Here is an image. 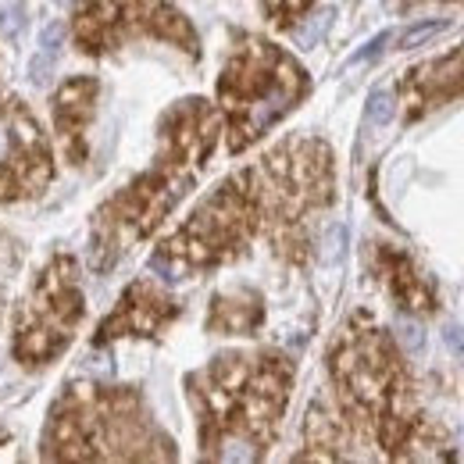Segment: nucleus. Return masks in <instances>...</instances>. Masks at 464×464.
Masks as SVG:
<instances>
[{"label": "nucleus", "mask_w": 464, "mask_h": 464, "mask_svg": "<svg viewBox=\"0 0 464 464\" xmlns=\"http://www.w3.org/2000/svg\"><path fill=\"white\" fill-rule=\"evenodd\" d=\"M218 132L222 111L200 97H186L165 111L158 129L161 150L154 165L111 193L93 215L90 265L97 276L111 272L136 243L154 236V229L179 208V200L193 193L218 147Z\"/></svg>", "instance_id": "obj_3"}, {"label": "nucleus", "mask_w": 464, "mask_h": 464, "mask_svg": "<svg viewBox=\"0 0 464 464\" xmlns=\"http://www.w3.org/2000/svg\"><path fill=\"white\" fill-rule=\"evenodd\" d=\"M136 40L172 44L200 58V36L172 0H75L72 44L79 54L108 58Z\"/></svg>", "instance_id": "obj_8"}, {"label": "nucleus", "mask_w": 464, "mask_h": 464, "mask_svg": "<svg viewBox=\"0 0 464 464\" xmlns=\"http://www.w3.org/2000/svg\"><path fill=\"white\" fill-rule=\"evenodd\" d=\"M375 272L382 276V283L390 286L393 300H397L404 311H411V314H429V311H436V296H432L429 279L414 268V261H411L407 254L379 243V250H375Z\"/></svg>", "instance_id": "obj_13"}, {"label": "nucleus", "mask_w": 464, "mask_h": 464, "mask_svg": "<svg viewBox=\"0 0 464 464\" xmlns=\"http://www.w3.org/2000/svg\"><path fill=\"white\" fill-rule=\"evenodd\" d=\"M329 375L336 390L325 401L350 432L357 458H368L364 447L372 443L401 461L447 458L440 450V429L418 404L404 353L368 314H353L333 343Z\"/></svg>", "instance_id": "obj_2"}, {"label": "nucleus", "mask_w": 464, "mask_h": 464, "mask_svg": "<svg viewBox=\"0 0 464 464\" xmlns=\"http://www.w3.org/2000/svg\"><path fill=\"white\" fill-rule=\"evenodd\" d=\"M179 314H182V304L175 296H169L150 279H136L118 296L115 311L97 325L93 347H108L115 340H154Z\"/></svg>", "instance_id": "obj_10"}, {"label": "nucleus", "mask_w": 464, "mask_h": 464, "mask_svg": "<svg viewBox=\"0 0 464 464\" xmlns=\"http://www.w3.org/2000/svg\"><path fill=\"white\" fill-rule=\"evenodd\" d=\"M82 314H86V296L79 283V265L72 254L58 250L51 254V261L40 268L22 304L14 307L11 357L29 372L47 368L72 347Z\"/></svg>", "instance_id": "obj_7"}, {"label": "nucleus", "mask_w": 464, "mask_h": 464, "mask_svg": "<svg viewBox=\"0 0 464 464\" xmlns=\"http://www.w3.org/2000/svg\"><path fill=\"white\" fill-rule=\"evenodd\" d=\"M311 4H314V0H261V11H265V18H268L276 29H290L296 18L307 14Z\"/></svg>", "instance_id": "obj_15"}, {"label": "nucleus", "mask_w": 464, "mask_h": 464, "mask_svg": "<svg viewBox=\"0 0 464 464\" xmlns=\"http://www.w3.org/2000/svg\"><path fill=\"white\" fill-rule=\"evenodd\" d=\"M397 336H401V343H404L411 353H421V350H425V336H421V329H418L414 322H407V318L397 322Z\"/></svg>", "instance_id": "obj_19"}, {"label": "nucleus", "mask_w": 464, "mask_h": 464, "mask_svg": "<svg viewBox=\"0 0 464 464\" xmlns=\"http://www.w3.org/2000/svg\"><path fill=\"white\" fill-rule=\"evenodd\" d=\"M14 265H18V243L0 226V311H4V296H7V283L14 276Z\"/></svg>", "instance_id": "obj_16"}, {"label": "nucleus", "mask_w": 464, "mask_h": 464, "mask_svg": "<svg viewBox=\"0 0 464 464\" xmlns=\"http://www.w3.org/2000/svg\"><path fill=\"white\" fill-rule=\"evenodd\" d=\"M333 150L314 136H293L257 165L229 175L197 211L161 243L154 268L211 272L250 254L265 236L276 257L300 265L311 246V215L333 204Z\"/></svg>", "instance_id": "obj_1"}, {"label": "nucleus", "mask_w": 464, "mask_h": 464, "mask_svg": "<svg viewBox=\"0 0 464 464\" xmlns=\"http://www.w3.org/2000/svg\"><path fill=\"white\" fill-rule=\"evenodd\" d=\"M47 461H172V436L132 386L68 382L40 436Z\"/></svg>", "instance_id": "obj_5"}, {"label": "nucleus", "mask_w": 464, "mask_h": 464, "mask_svg": "<svg viewBox=\"0 0 464 464\" xmlns=\"http://www.w3.org/2000/svg\"><path fill=\"white\" fill-rule=\"evenodd\" d=\"M101 101V82L93 75H72L58 86L51 97V118H54V136L68 165L82 169L90 154V125L97 118Z\"/></svg>", "instance_id": "obj_11"}, {"label": "nucleus", "mask_w": 464, "mask_h": 464, "mask_svg": "<svg viewBox=\"0 0 464 464\" xmlns=\"http://www.w3.org/2000/svg\"><path fill=\"white\" fill-rule=\"evenodd\" d=\"M404 93L414 104L411 108L414 118L429 111V108H436L447 97H464V51L411 68L404 79Z\"/></svg>", "instance_id": "obj_12"}, {"label": "nucleus", "mask_w": 464, "mask_h": 464, "mask_svg": "<svg viewBox=\"0 0 464 464\" xmlns=\"http://www.w3.org/2000/svg\"><path fill=\"white\" fill-rule=\"evenodd\" d=\"M450 22H421V25H414L411 33H404L397 44H401V51H407V47H414V44H421V40H429V36H436V33H443Z\"/></svg>", "instance_id": "obj_18"}, {"label": "nucleus", "mask_w": 464, "mask_h": 464, "mask_svg": "<svg viewBox=\"0 0 464 464\" xmlns=\"http://www.w3.org/2000/svg\"><path fill=\"white\" fill-rule=\"evenodd\" d=\"M311 79L290 51L254 33H232V51L218 75V111L229 154H243L307 97Z\"/></svg>", "instance_id": "obj_6"}, {"label": "nucleus", "mask_w": 464, "mask_h": 464, "mask_svg": "<svg viewBox=\"0 0 464 464\" xmlns=\"http://www.w3.org/2000/svg\"><path fill=\"white\" fill-rule=\"evenodd\" d=\"M54 182V154L29 104L0 97V204L40 197Z\"/></svg>", "instance_id": "obj_9"}, {"label": "nucleus", "mask_w": 464, "mask_h": 464, "mask_svg": "<svg viewBox=\"0 0 464 464\" xmlns=\"http://www.w3.org/2000/svg\"><path fill=\"white\" fill-rule=\"evenodd\" d=\"M293 390V361L279 350L218 353L186 375L200 429V454L215 461H257L279 436Z\"/></svg>", "instance_id": "obj_4"}, {"label": "nucleus", "mask_w": 464, "mask_h": 464, "mask_svg": "<svg viewBox=\"0 0 464 464\" xmlns=\"http://www.w3.org/2000/svg\"><path fill=\"white\" fill-rule=\"evenodd\" d=\"M447 347L454 350L458 357H464V329L461 325H447Z\"/></svg>", "instance_id": "obj_20"}, {"label": "nucleus", "mask_w": 464, "mask_h": 464, "mask_svg": "<svg viewBox=\"0 0 464 464\" xmlns=\"http://www.w3.org/2000/svg\"><path fill=\"white\" fill-rule=\"evenodd\" d=\"M393 118V97L386 93V90H375L372 97H368V121L372 125H386Z\"/></svg>", "instance_id": "obj_17"}, {"label": "nucleus", "mask_w": 464, "mask_h": 464, "mask_svg": "<svg viewBox=\"0 0 464 464\" xmlns=\"http://www.w3.org/2000/svg\"><path fill=\"white\" fill-rule=\"evenodd\" d=\"M265 322V300L257 290L218 293L208 311V333L218 336H254Z\"/></svg>", "instance_id": "obj_14"}]
</instances>
